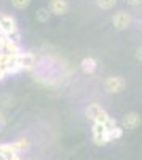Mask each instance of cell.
Returning <instances> with one entry per match:
<instances>
[{"label":"cell","mask_w":142,"mask_h":160,"mask_svg":"<svg viewBox=\"0 0 142 160\" xmlns=\"http://www.w3.org/2000/svg\"><path fill=\"white\" fill-rule=\"evenodd\" d=\"M93 141L96 146H106L112 141L110 130L102 123H93Z\"/></svg>","instance_id":"cell-1"},{"label":"cell","mask_w":142,"mask_h":160,"mask_svg":"<svg viewBox=\"0 0 142 160\" xmlns=\"http://www.w3.org/2000/svg\"><path fill=\"white\" fill-rule=\"evenodd\" d=\"M104 88H106V91L117 95V93H121V91L126 88V80H125L123 77H120V75L107 77L106 82H104Z\"/></svg>","instance_id":"cell-2"},{"label":"cell","mask_w":142,"mask_h":160,"mask_svg":"<svg viewBox=\"0 0 142 160\" xmlns=\"http://www.w3.org/2000/svg\"><path fill=\"white\" fill-rule=\"evenodd\" d=\"M0 31H2L7 37L10 34H13V32L19 31L16 19L13 16H10V15H7V13H0Z\"/></svg>","instance_id":"cell-3"},{"label":"cell","mask_w":142,"mask_h":160,"mask_svg":"<svg viewBox=\"0 0 142 160\" xmlns=\"http://www.w3.org/2000/svg\"><path fill=\"white\" fill-rule=\"evenodd\" d=\"M131 15L130 13H126V11H118V13H115L113 18H112V24H113V28L117 29V31H125L128 29L131 26Z\"/></svg>","instance_id":"cell-4"},{"label":"cell","mask_w":142,"mask_h":160,"mask_svg":"<svg viewBox=\"0 0 142 160\" xmlns=\"http://www.w3.org/2000/svg\"><path fill=\"white\" fill-rule=\"evenodd\" d=\"M18 62L22 66V69L24 71H31L35 68V64H37V58L32 51H22L18 55Z\"/></svg>","instance_id":"cell-5"},{"label":"cell","mask_w":142,"mask_h":160,"mask_svg":"<svg viewBox=\"0 0 142 160\" xmlns=\"http://www.w3.org/2000/svg\"><path fill=\"white\" fill-rule=\"evenodd\" d=\"M139 125H140V115L137 112L131 111V112L125 114V117L121 120V127L125 130H136Z\"/></svg>","instance_id":"cell-6"},{"label":"cell","mask_w":142,"mask_h":160,"mask_svg":"<svg viewBox=\"0 0 142 160\" xmlns=\"http://www.w3.org/2000/svg\"><path fill=\"white\" fill-rule=\"evenodd\" d=\"M51 10V13L56 16H62V15H66V13L69 11V3H67V0H51V3L48 7Z\"/></svg>","instance_id":"cell-7"},{"label":"cell","mask_w":142,"mask_h":160,"mask_svg":"<svg viewBox=\"0 0 142 160\" xmlns=\"http://www.w3.org/2000/svg\"><path fill=\"white\" fill-rule=\"evenodd\" d=\"M102 111H104V109H102L97 102H93V104H89L88 108H86L85 114H86V118H88V120H91V122L94 123L96 120H97V117L101 115V112H102Z\"/></svg>","instance_id":"cell-8"},{"label":"cell","mask_w":142,"mask_h":160,"mask_svg":"<svg viewBox=\"0 0 142 160\" xmlns=\"http://www.w3.org/2000/svg\"><path fill=\"white\" fill-rule=\"evenodd\" d=\"M80 66H82V71L85 74H94L96 69H97V61L94 58H91V56H88V58H83L82 59V64Z\"/></svg>","instance_id":"cell-9"},{"label":"cell","mask_w":142,"mask_h":160,"mask_svg":"<svg viewBox=\"0 0 142 160\" xmlns=\"http://www.w3.org/2000/svg\"><path fill=\"white\" fill-rule=\"evenodd\" d=\"M10 146H11V149L15 151V152H18V154H22L24 151H27L29 148H31V142L27 141V139H16V141H13V142H10Z\"/></svg>","instance_id":"cell-10"},{"label":"cell","mask_w":142,"mask_h":160,"mask_svg":"<svg viewBox=\"0 0 142 160\" xmlns=\"http://www.w3.org/2000/svg\"><path fill=\"white\" fill-rule=\"evenodd\" d=\"M51 15H53V13H51V10L46 8V7H42V8H38L35 11V18H37L38 22H48Z\"/></svg>","instance_id":"cell-11"},{"label":"cell","mask_w":142,"mask_h":160,"mask_svg":"<svg viewBox=\"0 0 142 160\" xmlns=\"http://www.w3.org/2000/svg\"><path fill=\"white\" fill-rule=\"evenodd\" d=\"M97 7L101 10H112L115 5H117V0H96Z\"/></svg>","instance_id":"cell-12"},{"label":"cell","mask_w":142,"mask_h":160,"mask_svg":"<svg viewBox=\"0 0 142 160\" xmlns=\"http://www.w3.org/2000/svg\"><path fill=\"white\" fill-rule=\"evenodd\" d=\"M32 0H11V5L18 8V10H26L29 5H31Z\"/></svg>","instance_id":"cell-13"},{"label":"cell","mask_w":142,"mask_h":160,"mask_svg":"<svg viewBox=\"0 0 142 160\" xmlns=\"http://www.w3.org/2000/svg\"><path fill=\"white\" fill-rule=\"evenodd\" d=\"M123 131H125V128L123 127H115V128H112L110 130V138H112V141L113 139H120L121 136H123Z\"/></svg>","instance_id":"cell-14"},{"label":"cell","mask_w":142,"mask_h":160,"mask_svg":"<svg viewBox=\"0 0 142 160\" xmlns=\"http://www.w3.org/2000/svg\"><path fill=\"white\" fill-rule=\"evenodd\" d=\"M126 3L131 7H139V5H142V0H126Z\"/></svg>","instance_id":"cell-15"},{"label":"cell","mask_w":142,"mask_h":160,"mask_svg":"<svg viewBox=\"0 0 142 160\" xmlns=\"http://www.w3.org/2000/svg\"><path fill=\"white\" fill-rule=\"evenodd\" d=\"M136 59H139V61H142V45L140 47H137V50H136Z\"/></svg>","instance_id":"cell-16"},{"label":"cell","mask_w":142,"mask_h":160,"mask_svg":"<svg viewBox=\"0 0 142 160\" xmlns=\"http://www.w3.org/2000/svg\"><path fill=\"white\" fill-rule=\"evenodd\" d=\"M2 125H3V118L0 117V128H2Z\"/></svg>","instance_id":"cell-17"}]
</instances>
